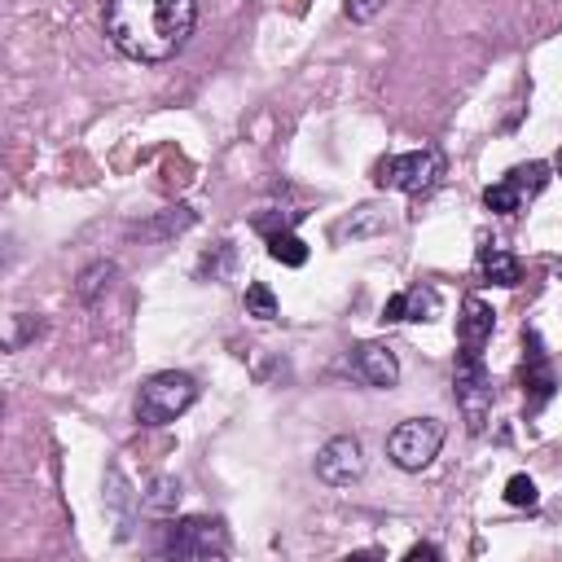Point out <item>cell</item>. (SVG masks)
Returning <instances> with one entry per match:
<instances>
[{"instance_id":"1","label":"cell","mask_w":562,"mask_h":562,"mask_svg":"<svg viewBox=\"0 0 562 562\" xmlns=\"http://www.w3.org/2000/svg\"><path fill=\"white\" fill-rule=\"evenodd\" d=\"M198 22V0H105V35L132 61L176 57Z\"/></svg>"},{"instance_id":"2","label":"cell","mask_w":562,"mask_h":562,"mask_svg":"<svg viewBox=\"0 0 562 562\" xmlns=\"http://www.w3.org/2000/svg\"><path fill=\"white\" fill-rule=\"evenodd\" d=\"M193 400H198V382H193L189 373H176V369L154 373V378L140 386V395H136V422H145V426H167V422H176Z\"/></svg>"},{"instance_id":"3","label":"cell","mask_w":562,"mask_h":562,"mask_svg":"<svg viewBox=\"0 0 562 562\" xmlns=\"http://www.w3.org/2000/svg\"><path fill=\"white\" fill-rule=\"evenodd\" d=\"M443 448V422L439 417H408L386 435V457L400 470H426Z\"/></svg>"},{"instance_id":"4","label":"cell","mask_w":562,"mask_h":562,"mask_svg":"<svg viewBox=\"0 0 562 562\" xmlns=\"http://www.w3.org/2000/svg\"><path fill=\"white\" fill-rule=\"evenodd\" d=\"M158 553L162 558H224L228 531L215 518H180V522L162 527Z\"/></svg>"},{"instance_id":"5","label":"cell","mask_w":562,"mask_h":562,"mask_svg":"<svg viewBox=\"0 0 562 562\" xmlns=\"http://www.w3.org/2000/svg\"><path fill=\"white\" fill-rule=\"evenodd\" d=\"M439 171H443V158H439L435 149H408V154H391V158H382L373 180H378L382 189L426 193V189H435Z\"/></svg>"},{"instance_id":"6","label":"cell","mask_w":562,"mask_h":562,"mask_svg":"<svg viewBox=\"0 0 562 562\" xmlns=\"http://www.w3.org/2000/svg\"><path fill=\"white\" fill-rule=\"evenodd\" d=\"M544 180H549V167H544V162H522V167L505 171L496 184H487L483 202H487V211H496V215H518V211L544 189Z\"/></svg>"},{"instance_id":"7","label":"cell","mask_w":562,"mask_h":562,"mask_svg":"<svg viewBox=\"0 0 562 562\" xmlns=\"http://www.w3.org/2000/svg\"><path fill=\"white\" fill-rule=\"evenodd\" d=\"M457 404H461L470 430H483L487 408H492V382H487L483 356H479L474 347H465V351L457 356Z\"/></svg>"},{"instance_id":"8","label":"cell","mask_w":562,"mask_h":562,"mask_svg":"<svg viewBox=\"0 0 562 562\" xmlns=\"http://www.w3.org/2000/svg\"><path fill=\"white\" fill-rule=\"evenodd\" d=\"M364 474V448L351 435H334L321 452H316V479L329 487H347Z\"/></svg>"},{"instance_id":"9","label":"cell","mask_w":562,"mask_h":562,"mask_svg":"<svg viewBox=\"0 0 562 562\" xmlns=\"http://www.w3.org/2000/svg\"><path fill=\"white\" fill-rule=\"evenodd\" d=\"M351 369H356L369 386H395V378H400V360H395V351L382 347V342H360V347L351 351Z\"/></svg>"},{"instance_id":"10","label":"cell","mask_w":562,"mask_h":562,"mask_svg":"<svg viewBox=\"0 0 562 562\" xmlns=\"http://www.w3.org/2000/svg\"><path fill=\"white\" fill-rule=\"evenodd\" d=\"M492 329H496V312L483 303V299H465L461 303V316H457V338H461V347H483L487 338H492Z\"/></svg>"},{"instance_id":"11","label":"cell","mask_w":562,"mask_h":562,"mask_svg":"<svg viewBox=\"0 0 562 562\" xmlns=\"http://www.w3.org/2000/svg\"><path fill=\"white\" fill-rule=\"evenodd\" d=\"M527 342H531V356H527L522 391H531V404H544V400L553 395V373H549V360H544V351H540V338L527 334Z\"/></svg>"},{"instance_id":"12","label":"cell","mask_w":562,"mask_h":562,"mask_svg":"<svg viewBox=\"0 0 562 562\" xmlns=\"http://www.w3.org/2000/svg\"><path fill=\"white\" fill-rule=\"evenodd\" d=\"M479 268H483L487 281H496V285H505V290L522 281V263H518L509 250H501V246H483V250H479Z\"/></svg>"},{"instance_id":"13","label":"cell","mask_w":562,"mask_h":562,"mask_svg":"<svg viewBox=\"0 0 562 562\" xmlns=\"http://www.w3.org/2000/svg\"><path fill=\"white\" fill-rule=\"evenodd\" d=\"M268 255H272L277 263H285V268H303V263H307V246H303V237H294L290 228L268 233Z\"/></svg>"},{"instance_id":"14","label":"cell","mask_w":562,"mask_h":562,"mask_svg":"<svg viewBox=\"0 0 562 562\" xmlns=\"http://www.w3.org/2000/svg\"><path fill=\"white\" fill-rule=\"evenodd\" d=\"M400 294H404V321H435L439 316V294L430 285H413Z\"/></svg>"},{"instance_id":"15","label":"cell","mask_w":562,"mask_h":562,"mask_svg":"<svg viewBox=\"0 0 562 562\" xmlns=\"http://www.w3.org/2000/svg\"><path fill=\"white\" fill-rule=\"evenodd\" d=\"M246 316H255V321H272L277 316V299H272V290L263 281L246 285Z\"/></svg>"},{"instance_id":"16","label":"cell","mask_w":562,"mask_h":562,"mask_svg":"<svg viewBox=\"0 0 562 562\" xmlns=\"http://www.w3.org/2000/svg\"><path fill=\"white\" fill-rule=\"evenodd\" d=\"M176 501H180V487H176L171 479H158V483L145 492V509H149V514H171Z\"/></svg>"},{"instance_id":"17","label":"cell","mask_w":562,"mask_h":562,"mask_svg":"<svg viewBox=\"0 0 562 562\" xmlns=\"http://www.w3.org/2000/svg\"><path fill=\"white\" fill-rule=\"evenodd\" d=\"M505 501H509V505H536V483H531L527 474H514V479L505 483Z\"/></svg>"},{"instance_id":"18","label":"cell","mask_w":562,"mask_h":562,"mask_svg":"<svg viewBox=\"0 0 562 562\" xmlns=\"http://www.w3.org/2000/svg\"><path fill=\"white\" fill-rule=\"evenodd\" d=\"M110 277H114V263H97V268L83 277L79 299H97V290H101V285H110Z\"/></svg>"},{"instance_id":"19","label":"cell","mask_w":562,"mask_h":562,"mask_svg":"<svg viewBox=\"0 0 562 562\" xmlns=\"http://www.w3.org/2000/svg\"><path fill=\"white\" fill-rule=\"evenodd\" d=\"M382 4H386V0H347V18H351V22H369V18L382 13Z\"/></svg>"},{"instance_id":"20","label":"cell","mask_w":562,"mask_h":562,"mask_svg":"<svg viewBox=\"0 0 562 562\" xmlns=\"http://www.w3.org/2000/svg\"><path fill=\"white\" fill-rule=\"evenodd\" d=\"M408 558H439V549H435V544H413Z\"/></svg>"},{"instance_id":"21","label":"cell","mask_w":562,"mask_h":562,"mask_svg":"<svg viewBox=\"0 0 562 562\" xmlns=\"http://www.w3.org/2000/svg\"><path fill=\"white\" fill-rule=\"evenodd\" d=\"M558 167H562V154H558Z\"/></svg>"}]
</instances>
